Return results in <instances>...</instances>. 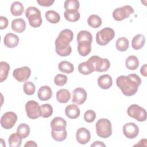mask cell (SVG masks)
<instances>
[{
    "mask_svg": "<svg viewBox=\"0 0 147 147\" xmlns=\"http://www.w3.org/2000/svg\"><path fill=\"white\" fill-rule=\"evenodd\" d=\"M125 64L127 69L130 70H135L139 66V60L136 56L131 55L127 57Z\"/></svg>",
    "mask_w": 147,
    "mask_h": 147,
    "instance_id": "obj_27",
    "label": "cell"
},
{
    "mask_svg": "<svg viewBox=\"0 0 147 147\" xmlns=\"http://www.w3.org/2000/svg\"><path fill=\"white\" fill-rule=\"evenodd\" d=\"M95 127L97 135L101 138H106L112 134L111 123L108 119H99L95 124Z\"/></svg>",
    "mask_w": 147,
    "mask_h": 147,
    "instance_id": "obj_3",
    "label": "cell"
},
{
    "mask_svg": "<svg viewBox=\"0 0 147 147\" xmlns=\"http://www.w3.org/2000/svg\"><path fill=\"white\" fill-rule=\"evenodd\" d=\"M31 70L29 67L24 66L15 69L13 72V77L20 82H26L30 77Z\"/></svg>",
    "mask_w": 147,
    "mask_h": 147,
    "instance_id": "obj_11",
    "label": "cell"
},
{
    "mask_svg": "<svg viewBox=\"0 0 147 147\" xmlns=\"http://www.w3.org/2000/svg\"><path fill=\"white\" fill-rule=\"evenodd\" d=\"M96 118V113L92 110L86 111L84 114V119L88 123L92 122Z\"/></svg>",
    "mask_w": 147,
    "mask_h": 147,
    "instance_id": "obj_41",
    "label": "cell"
},
{
    "mask_svg": "<svg viewBox=\"0 0 147 147\" xmlns=\"http://www.w3.org/2000/svg\"><path fill=\"white\" fill-rule=\"evenodd\" d=\"M87 94L86 91L80 87L76 88L72 91V102L77 105H80L83 104L86 100Z\"/></svg>",
    "mask_w": 147,
    "mask_h": 147,
    "instance_id": "obj_13",
    "label": "cell"
},
{
    "mask_svg": "<svg viewBox=\"0 0 147 147\" xmlns=\"http://www.w3.org/2000/svg\"><path fill=\"white\" fill-rule=\"evenodd\" d=\"M129 46V41L126 37H124L118 38L115 43V47L117 49L121 52L126 51L128 49Z\"/></svg>",
    "mask_w": 147,
    "mask_h": 147,
    "instance_id": "obj_28",
    "label": "cell"
},
{
    "mask_svg": "<svg viewBox=\"0 0 147 147\" xmlns=\"http://www.w3.org/2000/svg\"><path fill=\"white\" fill-rule=\"evenodd\" d=\"M66 126V121L61 117H55L51 122V127L52 130L61 131L65 129Z\"/></svg>",
    "mask_w": 147,
    "mask_h": 147,
    "instance_id": "obj_17",
    "label": "cell"
},
{
    "mask_svg": "<svg viewBox=\"0 0 147 147\" xmlns=\"http://www.w3.org/2000/svg\"><path fill=\"white\" fill-rule=\"evenodd\" d=\"M25 16L28 18L29 25L33 28H38L42 24L41 12L36 7H28L25 11Z\"/></svg>",
    "mask_w": 147,
    "mask_h": 147,
    "instance_id": "obj_4",
    "label": "cell"
},
{
    "mask_svg": "<svg viewBox=\"0 0 147 147\" xmlns=\"http://www.w3.org/2000/svg\"><path fill=\"white\" fill-rule=\"evenodd\" d=\"M26 28V22L22 18L14 19L11 22V29L15 32L21 33L23 32Z\"/></svg>",
    "mask_w": 147,
    "mask_h": 147,
    "instance_id": "obj_22",
    "label": "cell"
},
{
    "mask_svg": "<svg viewBox=\"0 0 147 147\" xmlns=\"http://www.w3.org/2000/svg\"><path fill=\"white\" fill-rule=\"evenodd\" d=\"M24 11V7L21 2L15 1L12 3L10 7V12L14 16H21Z\"/></svg>",
    "mask_w": 147,
    "mask_h": 147,
    "instance_id": "obj_26",
    "label": "cell"
},
{
    "mask_svg": "<svg viewBox=\"0 0 147 147\" xmlns=\"http://www.w3.org/2000/svg\"><path fill=\"white\" fill-rule=\"evenodd\" d=\"M57 100L61 103H65L68 102L71 98V94L67 89H60L56 92Z\"/></svg>",
    "mask_w": 147,
    "mask_h": 147,
    "instance_id": "obj_24",
    "label": "cell"
},
{
    "mask_svg": "<svg viewBox=\"0 0 147 147\" xmlns=\"http://www.w3.org/2000/svg\"><path fill=\"white\" fill-rule=\"evenodd\" d=\"M53 114V108L49 104H43L40 106V116L43 118H49Z\"/></svg>",
    "mask_w": 147,
    "mask_h": 147,
    "instance_id": "obj_35",
    "label": "cell"
},
{
    "mask_svg": "<svg viewBox=\"0 0 147 147\" xmlns=\"http://www.w3.org/2000/svg\"><path fill=\"white\" fill-rule=\"evenodd\" d=\"M22 138L17 133L11 134L8 139L9 145L10 147H19L21 145Z\"/></svg>",
    "mask_w": 147,
    "mask_h": 147,
    "instance_id": "obj_30",
    "label": "cell"
},
{
    "mask_svg": "<svg viewBox=\"0 0 147 147\" xmlns=\"http://www.w3.org/2000/svg\"><path fill=\"white\" fill-rule=\"evenodd\" d=\"M17 120V114L13 111H8L3 114L1 118V125L5 129H10Z\"/></svg>",
    "mask_w": 147,
    "mask_h": 147,
    "instance_id": "obj_10",
    "label": "cell"
},
{
    "mask_svg": "<svg viewBox=\"0 0 147 147\" xmlns=\"http://www.w3.org/2000/svg\"><path fill=\"white\" fill-rule=\"evenodd\" d=\"M30 127L26 123H21L17 129V133L22 138H26L30 133Z\"/></svg>",
    "mask_w": 147,
    "mask_h": 147,
    "instance_id": "obj_34",
    "label": "cell"
},
{
    "mask_svg": "<svg viewBox=\"0 0 147 147\" xmlns=\"http://www.w3.org/2000/svg\"><path fill=\"white\" fill-rule=\"evenodd\" d=\"M68 78L67 76L63 74H57L54 78V83L58 86H63L66 84Z\"/></svg>",
    "mask_w": 147,
    "mask_h": 147,
    "instance_id": "obj_40",
    "label": "cell"
},
{
    "mask_svg": "<svg viewBox=\"0 0 147 147\" xmlns=\"http://www.w3.org/2000/svg\"><path fill=\"white\" fill-rule=\"evenodd\" d=\"M64 18L66 20L69 22H76L78 21L80 17V14L79 11H65L64 13Z\"/></svg>",
    "mask_w": 147,
    "mask_h": 147,
    "instance_id": "obj_37",
    "label": "cell"
},
{
    "mask_svg": "<svg viewBox=\"0 0 147 147\" xmlns=\"http://www.w3.org/2000/svg\"><path fill=\"white\" fill-rule=\"evenodd\" d=\"M19 37L16 35L11 33H7L3 39L5 45L10 48H15L17 46L19 43Z\"/></svg>",
    "mask_w": 147,
    "mask_h": 147,
    "instance_id": "obj_15",
    "label": "cell"
},
{
    "mask_svg": "<svg viewBox=\"0 0 147 147\" xmlns=\"http://www.w3.org/2000/svg\"><path fill=\"white\" fill-rule=\"evenodd\" d=\"M134 11V9L131 6L125 5L115 9L113 12V17L116 21H120L128 18Z\"/></svg>",
    "mask_w": 147,
    "mask_h": 147,
    "instance_id": "obj_9",
    "label": "cell"
},
{
    "mask_svg": "<svg viewBox=\"0 0 147 147\" xmlns=\"http://www.w3.org/2000/svg\"><path fill=\"white\" fill-rule=\"evenodd\" d=\"M24 146H30V147L34 146V147H37V144L34 141L30 140V141H27L26 142V144L24 145Z\"/></svg>",
    "mask_w": 147,
    "mask_h": 147,
    "instance_id": "obj_46",
    "label": "cell"
},
{
    "mask_svg": "<svg viewBox=\"0 0 147 147\" xmlns=\"http://www.w3.org/2000/svg\"><path fill=\"white\" fill-rule=\"evenodd\" d=\"M45 17L47 21L51 24H57L60 20L59 14L54 10H48L46 11Z\"/></svg>",
    "mask_w": 147,
    "mask_h": 147,
    "instance_id": "obj_29",
    "label": "cell"
},
{
    "mask_svg": "<svg viewBox=\"0 0 147 147\" xmlns=\"http://www.w3.org/2000/svg\"><path fill=\"white\" fill-rule=\"evenodd\" d=\"M145 42V36L142 34H138L133 38L131 41V46L133 49L138 50L144 47Z\"/></svg>",
    "mask_w": 147,
    "mask_h": 147,
    "instance_id": "obj_23",
    "label": "cell"
},
{
    "mask_svg": "<svg viewBox=\"0 0 147 147\" xmlns=\"http://www.w3.org/2000/svg\"><path fill=\"white\" fill-rule=\"evenodd\" d=\"M76 138L79 144L83 145L86 144L90 140V132L86 127H80L76 131Z\"/></svg>",
    "mask_w": 147,
    "mask_h": 147,
    "instance_id": "obj_14",
    "label": "cell"
},
{
    "mask_svg": "<svg viewBox=\"0 0 147 147\" xmlns=\"http://www.w3.org/2000/svg\"><path fill=\"white\" fill-rule=\"evenodd\" d=\"M86 40L92 42V36L90 32L87 30H81L80 31L77 35V41Z\"/></svg>",
    "mask_w": 147,
    "mask_h": 147,
    "instance_id": "obj_38",
    "label": "cell"
},
{
    "mask_svg": "<svg viewBox=\"0 0 147 147\" xmlns=\"http://www.w3.org/2000/svg\"><path fill=\"white\" fill-rule=\"evenodd\" d=\"M51 135L54 140L60 142L65 140L67 138V133L65 129L61 131H55L52 130Z\"/></svg>",
    "mask_w": 147,
    "mask_h": 147,
    "instance_id": "obj_36",
    "label": "cell"
},
{
    "mask_svg": "<svg viewBox=\"0 0 147 147\" xmlns=\"http://www.w3.org/2000/svg\"><path fill=\"white\" fill-rule=\"evenodd\" d=\"M65 113L67 117L71 119L77 118L80 113L79 108L76 105L71 104L68 105L65 109Z\"/></svg>",
    "mask_w": 147,
    "mask_h": 147,
    "instance_id": "obj_21",
    "label": "cell"
},
{
    "mask_svg": "<svg viewBox=\"0 0 147 147\" xmlns=\"http://www.w3.org/2000/svg\"><path fill=\"white\" fill-rule=\"evenodd\" d=\"M37 2L42 6L45 7H48L51 6L53 2L54 1H51V0H37Z\"/></svg>",
    "mask_w": 147,
    "mask_h": 147,
    "instance_id": "obj_43",
    "label": "cell"
},
{
    "mask_svg": "<svg viewBox=\"0 0 147 147\" xmlns=\"http://www.w3.org/2000/svg\"><path fill=\"white\" fill-rule=\"evenodd\" d=\"M74 33L70 29L61 30L55 40L56 52L60 56H68L72 52L69 43L72 41Z\"/></svg>",
    "mask_w": 147,
    "mask_h": 147,
    "instance_id": "obj_2",
    "label": "cell"
},
{
    "mask_svg": "<svg viewBox=\"0 0 147 147\" xmlns=\"http://www.w3.org/2000/svg\"><path fill=\"white\" fill-rule=\"evenodd\" d=\"M24 92L28 95H33L36 90V87L33 83L31 82H25L23 86Z\"/></svg>",
    "mask_w": 147,
    "mask_h": 147,
    "instance_id": "obj_39",
    "label": "cell"
},
{
    "mask_svg": "<svg viewBox=\"0 0 147 147\" xmlns=\"http://www.w3.org/2000/svg\"><path fill=\"white\" fill-rule=\"evenodd\" d=\"M0 82H2L5 81L7 78L8 74L10 70L9 64L5 61L0 62Z\"/></svg>",
    "mask_w": 147,
    "mask_h": 147,
    "instance_id": "obj_32",
    "label": "cell"
},
{
    "mask_svg": "<svg viewBox=\"0 0 147 147\" xmlns=\"http://www.w3.org/2000/svg\"><path fill=\"white\" fill-rule=\"evenodd\" d=\"M80 3L77 0H67L64 2V8L65 11H78Z\"/></svg>",
    "mask_w": 147,
    "mask_h": 147,
    "instance_id": "obj_31",
    "label": "cell"
},
{
    "mask_svg": "<svg viewBox=\"0 0 147 147\" xmlns=\"http://www.w3.org/2000/svg\"><path fill=\"white\" fill-rule=\"evenodd\" d=\"M25 110L27 116L32 119H37L40 116V106L35 100L28 101L25 105Z\"/></svg>",
    "mask_w": 147,
    "mask_h": 147,
    "instance_id": "obj_8",
    "label": "cell"
},
{
    "mask_svg": "<svg viewBox=\"0 0 147 147\" xmlns=\"http://www.w3.org/2000/svg\"><path fill=\"white\" fill-rule=\"evenodd\" d=\"M98 84L102 89L107 90L110 88L113 84V79L108 74L100 76L98 79Z\"/></svg>",
    "mask_w": 147,
    "mask_h": 147,
    "instance_id": "obj_18",
    "label": "cell"
},
{
    "mask_svg": "<svg viewBox=\"0 0 147 147\" xmlns=\"http://www.w3.org/2000/svg\"><path fill=\"white\" fill-rule=\"evenodd\" d=\"M146 70H147V65H146V64H145L141 67V68L140 69V72H141V75H143L144 76H147Z\"/></svg>",
    "mask_w": 147,
    "mask_h": 147,
    "instance_id": "obj_44",
    "label": "cell"
},
{
    "mask_svg": "<svg viewBox=\"0 0 147 147\" xmlns=\"http://www.w3.org/2000/svg\"><path fill=\"white\" fill-rule=\"evenodd\" d=\"M91 147H94V146H101V147L103 146V147H105V146H106V145L103 142L99 141H96L94 142L93 144H92L91 145Z\"/></svg>",
    "mask_w": 147,
    "mask_h": 147,
    "instance_id": "obj_45",
    "label": "cell"
},
{
    "mask_svg": "<svg viewBox=\"0 0 147 147\" xmlns=\"http://www.w3.org/2000/svg\"><path fill=\"white\" fill-rule=\"evenodd\" d=\"M123 133L124 136L129 139L136 138L139 133L138 126L133 122H128L123 126Z\"/></svg>",
    "mask_w": 147,
    "mask_h": 147,
    "instance_id": "obj_12",
    "label": "cell"
},
{
    "mask_svg": "<svg viewBox=\"0 0 147 147\" xmlns=\"http://www.w3.org/2000/svg\"><path fill=\"white\" fill-rule=\"evenodd\" d=\"M78 71L82 75H87L95 71V69L92 63L89 60H87L79 64Z\"/></svg>",
    "mask_w": 147,
    "mask_h": 147,
    "instance_id": "obj_20",
    "label": "cell"
},
{
    "mask_svg": "<svg viewBox=\"0 0 147 147\" xmlns=\"http://www.w3.org/2000/svg\"><path fill=\"white\" fill-rule=\"evenodd\" d=\"M37 96L40 100L42 101L48 100L51 99L52 96V91L48 86H43L39 88Z\"/></svg>",
    "mask_w": 147,
    "mask_h": 147,
    "instance_id": "obj_19",
    "label": "cell"
},
{
    "mask_svg": "<svg viewBox=\"0 0 147 147\" xmlns=\"http://www.w3.org/2000/svg\"><path fill=\"white\" fill-rule=\"evenodd\" d=\"M8 25V20L6 17L3 16L0 17V29L1 30L7 28Z\"/></svg>",
    "mask_w": 147,
    "mask_h": 147,
    "instance_id": "obj_42",
    "label": "cell"
},
{
    "mask_svg": "<svg viewBox=\"0 0 147 147\" xmlns=\"http://www.w3.org/2000/svg\"><path fill=\"white\" fill-rule=\"evenodd\" d=\"M58 68L60 71L64 74H71L74 70V65L68 61H61L59 63Z\"/></svg>",
    "mask_w": 147,
    "mask_h": 147,
    "instance_id": "obj_25",
    "label": "cell"
},
{
    "mask_svg": "<svg viewBox=\"0 0 147 147\" xmlns=\"http://www.w3.org/2000/svg\"><path fill=\"white\" fill-rule=\"evenodd\" d=\"M127 113L129 117L140 122H143L146 119V112L145 109L136 104L130 105L127 108Z\"/></svg>",
    "mask_w": 147,
    "mask_h": 147,
    "instance_id": "obj_6",
    "label": "cell"
},
{
    "mask_svg": "<svg viewBox=\"0 0 147 147\" xmlns=\"http://www.w3.org/2000/svg\"><path fill=\"white\" fill-rule=\"evenodd\" d=\"M78 42V51L82 56H87L91 50V42L86 40H82Z\"/></svg>",
    "mask_w": 147,
    "mask_h": 147,
    "instance_id": "obj_16",
    "label": "cell"
},
{
    "mask_svg": "<svg viewBox=\"0 0 147 147\" xmlns=\"http://www.w3.org/2000/svg\"><path fill=\"white\" fill-rule=\"evenodd\" d=\"M88 60L92 63L95 71L99 72L106 71L110 67V62L107 59L101 58L98 56H92Z\"/></svg>",
    "mask_w": 147,
    "mask_h": 147,
    "instance_id": "obj_7",
    "label": "cell"
},
{
    "mask_svg": "<svg viewBox=\"0 0 147 147\" xmlns=\"http://www.w3.org/2000/svg\"><path fill=\"white\" fill-rule=\"evenodd\" d=\"M87 23L91 27L93 28H98L102 25V20L98 15L92 14L88 17Z\"/></svg>",
    "mask_w": 147,
    "mask_h": 147,
    "instance_id": "obj_33",
    "label": "cell"
},
{
    "mask_svg": "<svg viewBox=\"0 0 147 147\" xmlns=\"http://www.w3.org/2000/svg\"><path fill=\"white\" fill-rule=\"evenodd\" d=\"M141 83L140 78L135 74H129L127 76L121 75L116 80V84L123 94L127 96L134 95L138 91L139 86Z\"/></svg>",
    "mask_w": 147,
    "mask_h": 147,
    "instance_id": "obj_1",
    "label": "cell"
},
{
    "mask_svg": "<svg viewBox=\"0 0 147 147\" xmlns=\"http://www.w3.org/2000/svg\"><path fill=\"white\" fill-rule=\"evenodd\" d=\"M115 36L114 30L109 27H106L98 31L96 34V42L99 45H106Z\"/></svg>",
    "mask_w": 147,
    "mask_h": 147,
    "instance_id": "obj_5",
    "label": "cell"
}]
</instances>
